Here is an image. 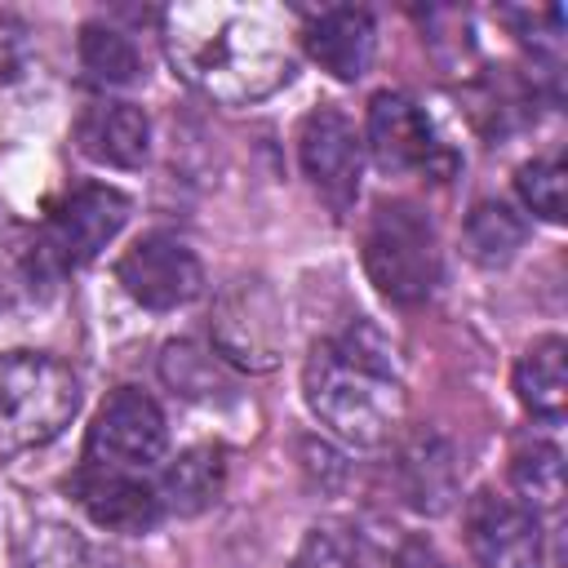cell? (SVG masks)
Segmentation results:
<instances>
[{"label": "cell", "instance_id": "ac0fdd59", "mask_svg": "<svg viewBox=\"0 0 568 568\" xmlns=\"http://www.w3.org/2000/svg\"><path fill=\"white\" fill-rule=\"evenodd\" d=\"M510 484L519 493V506H528L532 515L537 510H559V501H564V453L546 439L524 444L510 457Z\"/></svg>", "mask_w": 568, "mask_h": 568}, {"label": "cell", "instance_id": "603a6c76", "mask_svg": "<svg viewBox=\"0 0 568 568\" xmlns=\"http://www.w3.org/2000/svg\"><path fill=\"white\" fill-rule=\"evenodd\" d=\"M160 368H164V382L178 386L182 395H204V390L217 386V359L195 351L191 342H169Z\"/></svg>", "mask_w": 568, "mask_h": 568}, {"label": "cell", "instance_id": "5bb4252c", "mask_svg": "<svg viewBox=\"0 0 568 568\" xmlns=\"http://www.w3.org/2000/svg\"><path fill=\"white\" fill-rule=\"evenodd\" d=\"M373 13L355 4L324 9L306 27V53L333 75V80H359L373 62Z\"/></svg>", "mask_w": 568, "mask_h": 568}, {"label": "cell", "instance_id": "5b68a950", "mask_svg": "<svg viewBox=\"0 0 568 568\" xmlns=\"http://www.w3.org/2000/svg\"><path fill=\"white\" fill-rule=\"evenodd\" d=\"M164 448H169V426H164L160 404L124 386L98 408L89 439H84V462L106 466V470L146 475L155 462H164Z\"/></svg>", "mask_w": 568, "mask_h": 568}, {"label": "cell", "instance_id": "8fae6325", "mask_svg": "<svg viewBox=\"0 0 568 568\" xmlns=\"http://www.w3.org/2000/svg\"><path fill=\"white\" fill-rule=\"evenodd\" d=\"M67 488L80 501V510L98 528H111V532H151L164 519L155 484L133 470H106V466L80 462V470L71 475Z\"/></svg>", "mask_w": 568, "mask_h": 568}, {"label": "cell", "instance_id": "cb8c5ba5", "mask_svg": "<svg viewBox=\"0 0 568 568\" xmlns=\"http://www.w3.org/2000/svg\"><path fill=\"white\" fill-rule=\"evenodd\" d=\"M395 568H448V559L426 541V537H408L395 555Z\"/></svg>", "mask_w": 568, "mask_h": 568}, {"label": "cell", "instance_id": "8992f818", "mask_svg": "<svg viewBox=\"0 0 568 568\" xmlns=\"http://www.w3.org/2000/svg\"><path fill=\"white\" fill-rule=\"evenodd\" d=\"M213 346L217 359L240 364L248 373H266L280 364L284 351V320L262 280H235L213 315Z\"/></svg>", "mask_w": 568, "mask_h": 568}, {"label": "cell", "instance_id": "ffe728a7", "mask_svg": "<svg viewBox=\"0 0 568 568\" xmlns=\"http://www.w3.org/2000/svg\"><path fill=\"white\" fill-rule=\"evenodd\" d=\"M80 62L102 84H129V80H138V49H133V40L120 36L115 27H102V22H89L80 31Z\"/></svg>", "mask_w": 568, "mask_h": 568}, {"label": "cell", "instance_id": "7402d4cb", "mask_svg": "<svg viewBox=\"0 0 568 568\" xmlns=\"http://www.w3.org/2000/svg\"><path fill=\"white\" fill-rule=\"evenodd\" d=\"M293 568H364V546L351 528H337V524H315L297 555H293Z\"/></svg>", "mask_w": 568, "mask_h": 568}, {"label": "cell", "instance_id": "e0dca14e", "mask_svg": "<svg viewBox=\"0 0 568 568\" xmlns=\"http://www.w3.org/2000/svg\"><path fill=\"white\" fill-rule=\"evenodd\" d=\"M515 395L541 422L564 417V408H568V346H564V337H537L524 351V359L515 364Z\"/></svg>", "mask_w": 568, "mask_h": 568}, {"label": "cell", "instance_id": "2e32d148", "mask_svg": "<svg viewBox=\"0 0 568 568\" xmlns=\"http://www.w3.org/2000/svg\"><path fill=\"white\" fill-rule=\"evenodd\" d=\"M222 484H226V453L213 444H195L160 470L155 493L164 515H200L217 501Z\"/></svg>", "mask_w": 568, "mask_h": 568}, {"label": "cell", "instance_id": "3957f363", "mask_svg": "<svg viewBox=\"0 0 568 568\" xmlns=\"http://www.w3.org/2000/svg\"><path fill=\"white\" fill-rule=\"evenodd\" d=\"M80 408L75 373L40 351L0 355V457L31 453L62 435Z\"/></svg>", "mask_w": 568, "mask_h": 568}, {"label": "cell", "instance_id": "9c48e42d", "mask_svg": "<svg viewBox=\"0 0 568 568\" xmlns=\"http://www.w3.org/2000/svg\"><path fill=\"white\" fill-rule=\"evenodd\" d=\"M466 541L479 568H541V524L515 497L479 488L466 506Z\"/></svg>", "mask_w": 568, "mask_h": 568}, {"label": "cell", "instance_id": "ba28073f", "mask_svg": "<svg viewBox=\"0 0 568 568\" xmlns=\"http://www.w3.org/2000/svg\"><path fill=\"white\" fill-rule=\"evenodd\" d=\"M297 160H302V173L311 178V186L342 213L355 204L359 195V173H364V142L355 133V124L333 111V106H320L302 120V133H297Z\"/></svg>", "mask_w": 568, "mask_h": 568}, {"label": "cell", "instance_id": "9a60e30c", "mask_svg": "<svg viewBox=\"0 0 568 568\" xmlns=\"http://www.w3.org/2000/svg\"><path fill=\"white\" fill-rule=\"evenodd\" d=\"M399 493L422 515H444L453 506V497H457V462H453L448 439L417 435L399 453Z\"/></svg>", "mask_w": 568, "mask_h": 568}, {"label": "cell", "instance_id": "4fadbf2b", "mask_svg": "<svg viewBox=\"0 0 568 568\" xmlns=\"http://www.w3.org/2000/svg\"><path fill=\"white\" fill-rule=\"evenodd\" d=\"M75 142L98 164L138 169L151 146V124H146V111L133 102H93L75 120Z\"/></svg>", "mask_w": 568, "mask_h": 568}, {"label": "cell", "instance_id": "7a4b0ae2", "mask_svg": "<svg viewBox=\"0 0 568 568\" xmlns=\"http://www.w3.org/2000/svg\"><path fill=\"white\" fill-rule=\"evenodd\" d=\"M302 390L320 426L355 448H382L404 417V390L390 368L386 342L355 324L311 351L302 368Z\"/></svg>", "mask_w": 568, "mask_h": 568}, {"label": "cell", "instance_id": "d6986e66", "mask_svg": "<svg viewBox=\"0 0 568 568\" xmlns=\"http://www.w3.org/2000/svg\"><path fill=\"white\" fill-rule=\"evenodd\" d=\"M466 244H470L475 262L501 266L524 244V217L510 204H501V200H479L470 209V217H466Z\"/></svg>", "mask_w": 568, "mask_h": 568}, {"label": "cell", "instance_id": "30bf717a", "mask_svg": "<svg viewBox=\"0 0 568 568\" xmlns=\"http://www.w3.org/2000/svg\"><path fill=\"white\" fill-rule=\"evenodd\" d=\"M129 222V195H120L115 186H80L71 191L53 217H49V253L62 262V266H80V262H93L115 235L120 226Z\"/></svg>", "mask_w": 568, "mask_h": 568}, {"label": "cell", "instance_id": "52a82bcc", "mask_svg": "<svg viewBox=\"0 0 568 568\" xmlns=\"http://www.w3.org/2000/svg\"><path fill=\"white\" fill-rule=\"evenodd\" d=\"M115 280L124 284V293L146 306V311H173L186 306L191 297H200L204 288V266L200 257L178 240V235H142L120 262H115Z\"/></svg>", "mask_w": 568, "mask_h": 568}, {"label": "cell", "instance_id": "277c9868", "mask_svg": "<svg viewBox=\"0 0 568 568\" xmlns=\"http://www.w3.org/2000/svg\"><path fill=\"white\" fill-rule=\"evenodd\" d=\"M364 271L382 297H390L399 306L426 302L439 284L435 222L408 200L377 204L364 226Z\"/></svg>", "mask_w": 568, "mask_h": 568}, {"label": "cell", "instance_id": "7c38bea8", "mask_svg": "<svg viewBox=\"0 0 568 568\" xmlns=\"http://www.w3.org/2000/svg\"><path fill=\"white\" fill-rule=\"evenodd\" d=\"M368 151H373L377 169L408 173V169H435L439 142H435L426 115L417 111V102L386 89V93H373V102H368Z\"/></svg>", "mask_w": 568, "mask_h": 568}, {"label": "cell", "instance_id": "44dd1931", "mask_svg": "<svg viewBox=\"0 0 568 568\" xmlns=\"http://www.w3.org/2000/svg\"><path fill=\"white\" fill-rule=\"evenodd\" d=\"M515 191H519V200H524L537 217H546V222H564L568 173H564V164H559L555 155L519 164V173H515Z\"/></svg>", "mask_w": 568, "mask_h": 568}, {"label": "cell", "instance_id": "6da1fadb", "mask_svg": "<svg viewBox=\"0 0 568 568\" xmlns=\"http://www.w3.org/2000/svg\"><path fill=\"white\" fill-rule=\"evenodd\" d=\"M164 44L178 75L226 106L257 102L293 75V53L284 36L262 13L235 4L173 9Z\"/></svg>", "mask_w": 568, "mask_h": 568}]
</instances>
